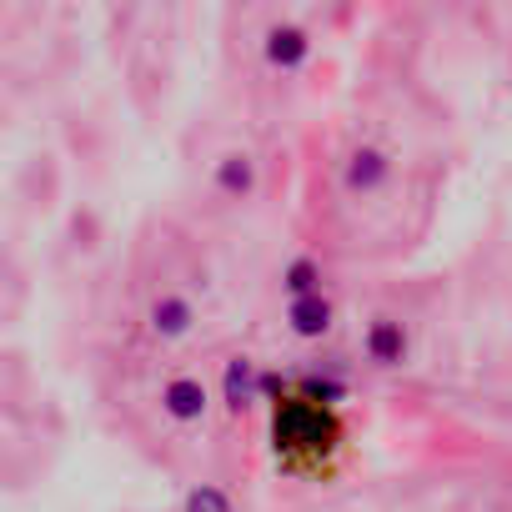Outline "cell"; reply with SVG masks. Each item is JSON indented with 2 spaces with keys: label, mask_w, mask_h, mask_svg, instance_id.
I'll return each instance as SVG.
<instances>
[{
  "label": "cell",
  "mask_w": 512,
  "mask_h": 512,
  "mask_svg": "<svg viewBox=\"0 0 512 512\" xmlns=\"http://www.w3.org/2000/svg\"><path fill=\"white\" fill-rule=\"evenodd\" d=\"M272 417V452H277V467H322L337 447H342V417L337 407L307 397V392H287L282 402L267 407Z\"/></svg>",
  "instance_id": "cell-1"
},
{
  "label": "cell",
  "mask_w": 512,
  "mask_h": 512,
  "mask_svg": "<svg viewBox=\"0 0 512 512\" xmlns=\"http://www.w3.org/2000/svg\"><path fill=\"white\" fill-rule=\"evenodd\" d=\"M211 196L226 201V206H246L256 201V191H262V161H256V151L246 146H231L211 161Z\"/></svg>",
  "instance_id": "cell-5"
},
{
  "label": "cell",
  "mask_w": 512,
  "mask_h": 512,
  "mask_svg": "<svg viewBox=\"0 0 512 512\" xmlns=\"http://www.w3.org/2000/svg\"><path fill=\"white\" fill-rule=\"evenodd\" d=\"M397 176V156L382 146V141H357L347 156H342V191L367 201V196H382Z\"/></svg>",
  "instance_id": "cell-4"
},
{
  "label": "cell",
  "mask_w": 512,
  "mask_h": 512,
  "mask_svg": "<svg viewBox=\"0 0 512 512\" xmlns=\"http://www.w3.org/2000/svg\"><path fill=\"white\" fill-rule=\"evenodd\" d=\"M176 512H236V497L221 482H196V487H186Z\"/></svg>",
  "instance_id": "cell-11"
},
{
  "label": "cell",
  "mask_w": 512,
  "mask_h": 512,
  "mask_svg": "<svg viewBox=\"0 0 512 512\" xmlns=\"http://www.w3.org/2000/svg\"><path fill=\"white\" fill-rule=\"evenodd\" d=\"M216 392H221L226 417H231V422H246L256 407H267V402H262V362H256L251 352H231V357L221 362Z\"/></svg>",
  "instance_id": "cell-7"
},
{
  "label": "cell",
  "mask_w": 512,
  "mask_h": 512,
  "mask_svg": "<svg viewBox=\"0 0 512 512\" xmlns=\"http://www.w3.org/2000/svg\"><path fill=\"white\" fill-rule=\"evenodd\" d=\"M357 352L367 367L377 372H402L412 362V327L397 317V312H372L362 322V337H357Z\"/></svg>",
  "instance_id": "cell-3"
},
{
  "label": "cell",
  "mask_w": 512,
  "mask_h": 512,
  "mask_svg": "<svg viewBox=\"0 0 512 512\" xmlns=\"http://www.w3.org/2000/svg\"><path fill=\"white\" fill-rule=\"evenodd\" d=\"M312 51H317V31L302 26L297 16H272V21L262 26V36H256V56H262V66H267L272 76H297V71H307Z\"/></svg>",
  "instance_id": "cell-2"
},
{
  "label": "cell",
  "mask_w": 512,
  "mask_h": 512,
  "mask_svg": "<svg viewBox=\"0 0 512 512\" xmlns=\"http://www.w3.org/2000/svg\"><path fill=\"white\" fill-rule=\"evenodd\" d=\"M156 402H161V417L171 427H181V432H191V427H201L211 417V387H206L201 372H171L161 382Z\"/></svg>",
  "instance_id": "cell-6"
},
{
  "label": "cell",
  "mask_w": 512,
  "mask_h": 512,
  "mask_svg": "<svg viewBox=\"0 0 512 512\" xmlns=\"http://www.w3.org/2000/svg\"><path fill=\"white\" fill-rule=\"evenodd\" d=\"M282 292H287V302H297V297H317V292H327V267H322V256H312V251H297L292 262H282Z\"/></svg>",
  "instance_id": "cell-10"
},
{
  "label": "cell",
  "mask_w": 512,
  "mask_h": 512,
  "mask_svg": "<svg viewBox=\"0 0 512 512\" xmlns=\"http://www.w3.org/2000/svg\"><path fill=\"white\" fill-rule=\"evenodd\" d=\"M196 327H201V312H196V302H191L186 292H176V287H161V292L146 302V332H151L161 347H171V342H186Z\"/></svg>",
  "instance_id": "cell-8"
},
{
  "label": "cell",
  "mask_w": 512,
  "mask_h": 512,
  "mask_svg": "<svg viewBox=\"0 0 512 512\" xmlns=\"http://www.w3.org/2000/svg\"><path fill=\"white\" fill-rule=\"evenodd\" d=\"M282 322H287V332H292L297 342L322 347V342H332V337H337V297H332V292L297 297V302H287V307H282Z\"/></svg>",
  "instance_id": "cell-9"
}]
</instances>
